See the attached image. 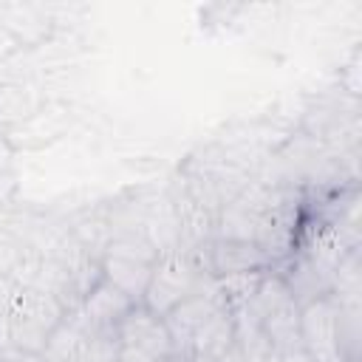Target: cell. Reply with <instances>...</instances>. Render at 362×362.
I'll return each instance as SVG.
<instances>
[{
	"instance_id": "e0dca14e",
	"label": "cell",
	"mask_w": 362,
	"mask_h": 362,
	"mask_svg": "<svg viewBox=\"0 0 362 362\" xmlns=\"http://www.w3.org/2000/svg\"><path fill=\"white\" fill-rule=\"evenodd\" d=\"M280 362H314L303 348H294V351H286V354H280Z\"/></svg>"
},
{
	"instance_id": "9c48e42d",
	"label": "cell",
	"mask_w": 362,
	"mask_h": 362,
	"mask_svg": "<svg viewBox=\"0 0 362 362\" xmlns=\"http://www.w3.org/2000/svg\"><path fill=\"white\" fill-rule=\"evenodd\" d=\"M139 305L133 303L122 288H116L110 280L99 277L88 291L85 297L79 300L76 305V314L79 320L85 322L88 331H116V325L127 317V311Z\"/></svg>"
},
{
	"instance_id": "5b68a950",
	"label": "cell",
	"mask_w": 362,
	"mask_h": 362,
	"mask_svg": "<svg viewBox=\"0 0 362 362\" xmlns=\"http://www.w3.org/2000/svg\"><path fill=\"white\" fill-rule=\"evenodd\" d=\"M116 339L119 362H175V348L164 317L153 314L141 303L133 305L116 325Z\"/></svg>"
},
{
	"instance_id": "8fae6325",
	"label": "cell",
	"mask_w": 362,
	"mask_h": 362,
	"mask_svg": "<svg viewBox=\"0 0 362 362\" xmlns=\"http://www.w3.org/2000/svg\"><path fill=\"white\" fill-rule=\"evenodd\" d=\"M283 280H286V286L294 294L300 308L325 297V294H331V288H334V272L328 266H322L320 260H314L311 255H305V252H300L288 263V272L283 274Z\"/></svg>"
},
{
	"instance_id": "52a82bcc",
	"label": "cell",
	"mask_w": 362,
	"mask_h": 362,
	"mask_svg": "<svg viewBox=\"0 0 362 362\" xmlns=\"http://www.w3.org/2000/svg\"><path fill=\"white\" fill-rule=\"evenodd\" d=\"M297 223H300L297 195L291 189L277 187V195H274L272 206L266 209V215L260 218L257 232H255V246L272 260V266L291 255L294 238H297Z\"/></svg>"
},
{
	"instance_id": "30bf717a",
	"label": "cell",
	"mask_w": 362,
	"mask_h": 362,
	"mask_svg": "<svg viewBox=\"0 0 362 362\" xmlns=\"http://www.w3.org/2000/svg\"><path fill=\"white\" fill-rule=\"evenodd\" d=\"M221 297L215 294V283H209L204 291L187 297L184 303H178L170 314H164V322H167V331L173 337V348H175V359L184 356L192 334L221 308Z\"/></svg>"
},
{
	"instance_id": "9a60e30c",
	"label": "cell",
	"mask_w": 362,
	"mask_h": 362,
	"mask_svg": "<svg viewBox=\"0 0 362 362\" xmlns=\"http://www.w3.org/2000/svg\"><path fill=\"white\" fill-rule=\"evenodd\" d=\"M79 362H119L116 331H88Z\"/></svg>"
},
{
	"instance_id": "5bb4252c",
	"label": "cell",
	"mask_w": 362,
	"mask_h": 362,
	"mask_svg": "<svg viewBox=\"0 0 362 362\" xmlns=\"http://www.w3.org/2000/svg\"><path fill=\"white\" fill-rule=\"evenodd\" d=\"M263 274H266V272H249V274L218 277V280H212V283H215V294L221 297V303H223L229 311H238V308H243V305L255 297V291H257Z\"/></svg>"
},
{
	"instance_id": "ac0fdd59",
	"label": "cell",
	"mask_w": 362,
	"mask_h": 362,
	"mask_svg": "<svg viewBox=\"0 0 362 362\" xmlns=\"http://www.w3.org/2000/svg\"><path fill=\"white\" fill-rule=\"evenodd\" d=\"M215 362H246V359H243L240 348H238V345L232 342V345H229V348H226V351H223V354H221V356H218Z\"/></svg>"
},
{
	"instance_id": "277c9868",
	"label": "cell",
	"mask_w": 362,
	"mask_h": 362,
	"mask_svg": "<svg viewBox=\"0 0 362 362\" xmlns=\"http://www.w3.org/2000/svg\"><path fill=\"white\" fill-rule=\"evenodd\" d=\"M243 308L257 320V325L263 328V334L280 354L303 348L300 345V305L294 294L288 291L283 274L266 272L255 297Z\"/></svg>"
},
{
	"instance_id": "6da1fadb",
	"label": "cell",
	"mask_w": 362,
	"mask_h": 362,
	"mask_svg": "<svg viewBox=\"0 0 362 362\" xmlns=\"http://www.w3.org/2000/svg\"><path fill=\"white\" fill-rule=\"evenodd\" d=\"M158 255L161 252L141 229H119L110 232L99 255V272L105 280L122 288L133 303H141Z\"/></svg>"
},
{
	"instance_id": "8992f818",
	"label": "cell",
	"mask_w": 362,
	"mask_h": 362,
	"mask_svg": "<svg viewBox=\"0 0 362 362\" xmlns=\"http://www.w3.org/2000/svg\"><path fill=\"white\" fill-rule=\"evenodd\" d=\"M300 345L314 362H348L342 345V314L334 294L300 308Z\"/></svg>"
},
{
	"instance_id": "ba28073f",
	"label": "cell",
	"mask_w": 362,
	"mask_h": 362,
	"mask_svg": "<svg viewBox=\"0 0 362 362\" xmlns=\"http://www.w3.org/2000/svg\"><path fill=\"white\" fill-rule=\"evenodd\" d=\"M201 263H204V269L212 280L229 277V274H249V272H269L272 269V260L252 240H226V238H212L204 246Z\"/></svg>"
},
{
	"instance_id": "3957f363",
	"label": "cell",
	"mask_w": 362,
	"mask_h": 362,
	"mask_svg": "<svg viewBox=\"0 0 362 362\" xmlns=\"http://www.w3.org/2000/svg\"><path fill=\"white\" fill-rule=\"evenodd\" d=\"M212 283V277L206 274L198 252H187V249H167L158 255L153 274H150V286L144 291L141 305L150 308L153 314L164 317L170 314L178 303H184L187 297L204 291Z\"/></svg>"
},
{
	"instance_id": "7c38bea8",
	"label": "cell",
	"mask_w": 362,
	"mask_h": 362,
	"mask_svg": "<svg viewBox=\"0 0 362 362\" xmlns=\"http://www.w3.org/2000/svg\"><path fill=\"white\" fill-rule=\"evenodd\" d=\"M235 342V320H232V311L226 305H221L189 339L184 356H198V359H209L215 362L229 345ZM181 356V359H184ZM178 362V359H175Z\"/></svg>"
},
{
	"instance_id": "d6986e66",
	"label": "cell",
	"mask_w": 362,
	"mask_h": 362,
	"mask_svg": "<svg viewBox=\"0 0 362 362\" xmlns=\"http://www.w3.org/2000/svg\"><path fill=\"white\" fill-rule=\"evenodd\" d=\"M8 325H6V314H0V356L8 351Z\"/></svg>"
},
{
	"instance_id": "ffe728a7",
	"label": "cell",
	"mask_w": 362,
	"mask_h": 362,
	"mask_svg": "<svg viewBox=\"0 0 362 362\" xmlns=\"http://www.w3.org/2000/svg\"><path fill=\"white\" fill-rule=\"evenodd\" d=\"M348 362H359V359H348Z\"/></svg>"
},
{
	"instance_id": "2e32d148",
	"label": "cell",
	"mask_w": 362,
	"mask_h": 362,
	"mask_svg": "<svg viewBox=\"0 0 362 362\" xmlns=\"http://www.w3.org/2000/svg\"><path fill=\"white\" fill-rule=\"evenodd\" d=\"M0 362H40V356L23 354V351H17V348H8V351L0 356Z\"/></svg>"
},
{
	"instance_id": "7a4b0ae2",
	"label": "cell",
	"mask_w": 362,
	"mask_h": 362,
	"mask_svg": "<svg viewBox=\"0 0 362 362\" xmlns=\"http://www.w3.org/2000/svg\"><path fill=\"white\" fill-rule=\"evenodd\" d=\"M62 320H65V303L59 297L31 286H14V294L6 308L8 345L23 354L40 356L48 337Z\"/></svg>"
},
{
	"instance_id": "4fadbf2b",
	"label": "cell",
	"mask_w": 362,
	"mask_h": 362,
	"mask_svg": "<svg viewBox=\"0 0 362 362\" xmlns=\"http://www.w3.org/2000/svg\"><path fill=\"white\" fill-rule=\"evenodd\" d=\"M37 110H40L37 96L28 85H23V82H3L0 85V124H6V130L31 119Z\"/></svg>"
}]
</instances>
